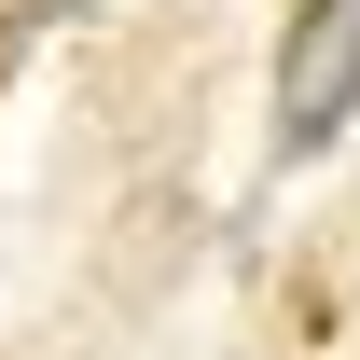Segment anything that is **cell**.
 Wrapping results in <instances>:
<instances>
[{
    "mask_svg": "<svg viewBox=\"0 0 360 360\" xmlns=\"http://www.w3.org/2000/svg\"><path fill=\"white\" fill-rule=\"evenodd\" d=\"M360 111V0H305L277 42V153H333Z\"/></svg>",
    "mask_w": 360,
    "mask_h": 360,
    "instance_id": "obj_1",
    "label": "cell"
}]
</instances>
